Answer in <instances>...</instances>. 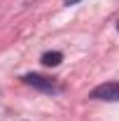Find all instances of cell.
I'll list each match as a JSON object with an SVG mask.
<instances>
[{
	"instance_id": "cell-1",
	"label": "cell",
	"mask_w": 119,
	"mask_h": 121,
	"mask_svg": "<svg viewBox=\"0 0 119 121\" xmlns=\"http://www.w3.org/2000/svg\"><path fill=\"white\" fill-rule=\"evenodd\" d=\"M93 100H105V103H117L119 100V82H105L91 91Z\"/></svg>"
},
{
	"instance_id": "cell-2",
	"label": "cell",
	"mask_w": 119,
	"mask_h": 121,
	"mask_svg": "<svg viewBox=\"0 0 119 121\" xmlns=\"http://www.w3.org/2000/svg\"><path fill=\"white\" fill-rule=\"evenodd\" d=\"M23 84H28V86H33V89H37V91H45V93H59V86L51 79H47L42 75H35V72L23 75Z\"/></svg>"
},
{
	"instance_id": "cell-3",
	"label": "cell",
	"mask_w": 119,
	"mask_h": 121,
	"mask_svg": "<svg viewBox=\"0 0 119 121\" xmlns=\"http://www.w3.org/2000/svg\"><path fill=\"white\" fill-rule=\"evenodd\" d=\"M61 60H63L61 51H47V54H42V65H47V68H56V65H61Z\"/></svg>"
},
{
	"instance_id": "cell-4",
	"label": "cell",
	"mask_w": 119,
	"mask_h": 121,
	"mask_svg": "<svg viewBox=\"0 0 119 121\" xmlns=\"http://www.w3.org/2000/svg\"><path fill=\"white\" fill-rule=\"evenodd\" d=\"M79 0H65V5H77Z\"/></svg>"
},
{
	"instance_id": "cell-5",
	"label": "cell",
	"mask_w": 119,
	"mask_h": 121,
	"mask_svg": "<svg viewBox=\"0 0 119 121\" xmlns=\"http://www.w3.org/2000/svg\"><path fill=\"white\" fill-rule=\"evenodd\" d=\"M117 28H119V23H117Z\"/></svg>"
}]
</instances>
